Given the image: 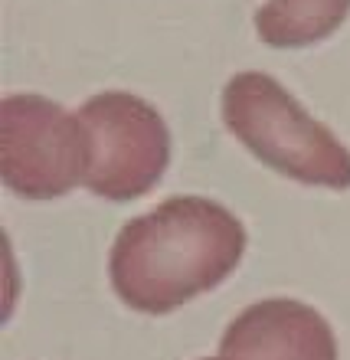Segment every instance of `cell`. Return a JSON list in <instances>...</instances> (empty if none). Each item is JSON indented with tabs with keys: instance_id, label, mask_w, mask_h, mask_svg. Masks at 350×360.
<instances>
[{
	"instance_id": "cell-1",
	"label": "cell",
	"mask_w": 350,
	"mask_h": 360,
	"mask_svg": "<svg viewBox=\"0 0 350 360\" xmlns=\"http://www.w3.org/2000/svg\"><path fill=\"white\" fill-rule=\"evenodd\" d=\"M246 252V226L207 197H171L115 236L108 272L118 298L141 314H171L216 288Z\"/></svg>"
},
{
	"instance_id": "cell-2",
	"label": "cell",
	"mask_w": 350,
	"mask_h": 360,
	"mask_svg": "<svg viewBox=\"0 0 350 360\" xmlns=\"http://www.w3.org/2000/svg\"><path fill=\"white\" fill-rule=\"evenodd\" d=\"M223 122L252 158L311 187H350V151L278 79L239 72L223 89Z\"/></svg>"
},
{
	"instance_id": "cell-3",
	"label": "cell",
	"mask_w": 350,
	"mask_h": 360,
	"mask_svg": "<svg viewBox=\"0 0 350 360\" xmlns=\"http://www.w3.org/2000/svg\"><path fill=\"white\" fill-rule=\"evenodd\" d=\"M92 138L79 112L43 95H7L0 105V174L27 200H56L86 187Z\"/></svg>"
},
{
	"instance_id": "cell-4",
	"label": "cell",
	"mask_w": 350,
	"mask_h": 360,
	"mask_svg": "<svg viewBox=\"0 0 350 360\" xmlns=\"http://www.w3.org/2000/svg\"><path fill=\"white\" fill-rule=\"evenodd\" d=\"M92 138L86 187L95 197L128 203L157 187L171 164V131L164 115L141 95L102 92L79 108Z\"/></svg>"
},
{
	"instance_id": "cell-5",
	"label": "cell",
	"mask_w": 350,
	"mask_h": 360,
	"mask_svg": "<svg viewBox=\"0 0 350 360\" xmlns=\"http://www.w3.org/2000/svg\"><path fill=\"white\" fill-rule=\"evenodd\" d=\"M219 354L233 360H337V341L311 304L265 298L229 321Z\"/></svg>"
},
{
	"instance_id": "cell-6",
	"label": "cell",
	"mask_w": 350,
	"mask_h": 360,
	"mask_svg": "<svg viewBox=\"0 0 350 360\" xmlns=\"http://www.w3.org/2000/svg\"><path fill=\"white\" fill-rule=\"evenodd\" d=\"M347 13L350 0H265L256 10V33L265 46L302 49L341 30Z\"/></svg>"
},
{
	"instance_id": "cell-7",
	"label": "cell",
	"mask_w": 350,
	"mask_h": 360,
	"mask_svg": "<svg viewBox=\"0 0 350 360\" xmlns=\"http://www.w3.org/2000/svg\"><path fill=\"white\" fill-rule=\"evenodd\" d=\"M207 360H233V357H223V354H219V357H207Z\"/></svg>"
}]
</instances>
